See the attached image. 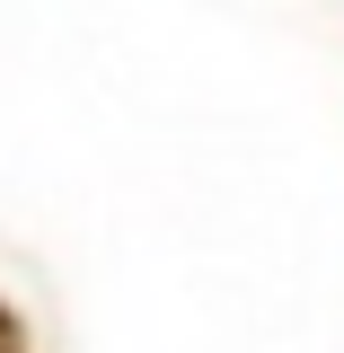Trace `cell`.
Instances as JSON below:
<instances>
[{"mask_svg": "<svg viewBox=\"0 0 344 353\" xmlns=\"http://www.w3.org/2000/svg\"><path fill=\"white\" fill-rule=\"evenodd\" d=\"M0 353H18V327H9V318H0Z\"/></svg>", "mask_w": 344, "mask_h": 353, "instance_id": "6da1fadb", "label": "cell"}]
</instances>
